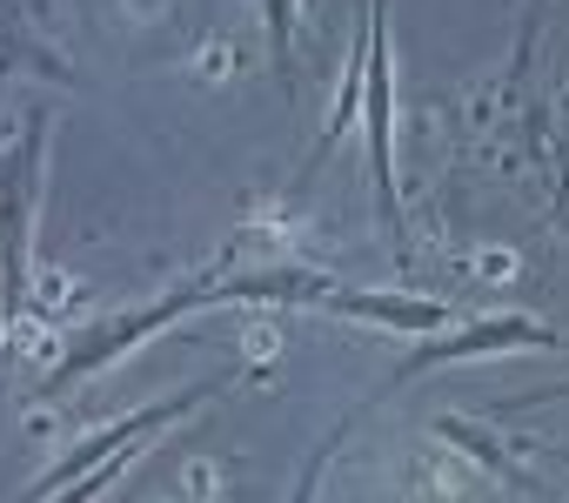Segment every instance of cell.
<instances>
[{
	"label": "cell",
	"mask_w": 569,
	"mask_h": 503,
	"mask_svg": "<svg viewBox=\"0 0 569 503\" xmlns=\"http://www.w3.org/2000/svg\"><path fill=\"white\" fill-rule=\"evenodd\" d=\"M309 303H316V309H336V316L382 323V329H442V323H449L442 303H402V296H362V289H316Z\"/></svg>",
	"instance_id": "cell-4"
},
{
	"label": "cell",
	"mask_w": 569,
	"mask_h": 503,
	"mask_svg": "<svg viewBox=\"0 0 569 503\" xmlns=\"http://www.w3.org/2000/svg\"><path fill=\"white\" fill-rule=\"evenodd\" d=\"M349 436V423H336L329 436H322V450L309 456V470H302V483H296V503H316V483H322V470H329V456H336V443Z\"/></svg>",
	"instance_id": "cell-6"
},
{
	"label": "cell",
	"mask_w": 569,
	"mask_h": 503,
	"mask_svg": "<svg viewBox=\"0 0 569 503\" xmlns=\"http://www.w3.org/2000/svg\"><path fill=\"white\" fill-rule=\"evenodd\" d=\"M569 396V383H549V389H529V396H516L509 410H529V403H562Z\"/></svg>",
	"instance_id": "cell-7"
},
{
	"label": "cell",
	"mask_w": 569,
	"mask_h": 503,
	"mask_svg": "<svg viewBox=\"0 0 569 503\" xmlns=\"http://www.w3.org/2000/svg\"><path fill=\"white\" fill-rule=\"evenodd\" d=\"M268 41L281 61V81L296 75V0H268Z\"/></svg>",
	"instance_id": "cell-5"
},
{
	"label": "cell",
	"mask_w": 569,
	"mask_h": 503,
	"mask_svg": "<svg viewBox=\"0 0 569 503\" xmlns=\"http://www.w3.org/2000/svg\"><path fill=\"white\" fill-rule=\"evenodd\" d=\"M369 155H376V201L389 221V241L409 248L402 235V195H396V141H389V0H369Z\"/></svg>",
	"instance_id": "cell-2"
},
{
	"label": "cell",
	"mask_w": 569,
	"mask_h": 503,
	"mask_svg": "<svg viewBox=\"0 0 569 503\" xmlns=\"http://www.w3.org/2000/svg\"><path fill=\"white\" fill-rule=\"evenodd\" d=\"M214 389H221V376H208V383H188L181 396H168V403H148L141 416H128V423H114V430H101V436H88V443H81V450H74V456H68V463H61V470H54V476H48V483L34 490V496H28V503H54V490H68V483H81V476H94L101 463H114V456H128L134 443H148V436H154L161 423H174V416H188V410H194L201 396H214Z\"/></svg>",
	"instance_id": "cell-1"
},
{
	"label": "cell",
	"mask_w": 569,
	"mask_h": 503,
	"mask_svg": "<svg viewBox=\"0 0 569 503\" xmlns=\"http://www.w3.org/2000/svg\"><path fill=\"white\" fill-rule=\"evenodd\" d=\"M502 343H556L542 323H529V316H496V323H476V329H462V336H449V343H429V349H416L409 363H402V376H422V369H436V363H462V356H482V349H502Z\"/></svg>",
	"instance_id": "cell-3"
}]
</instances>
